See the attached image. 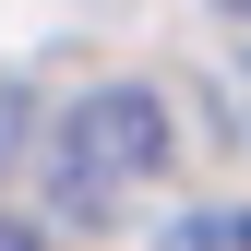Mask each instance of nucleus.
I'll return each mask as SVG.
<instances>
[{
  "instance_id": "nucleus-4",
  "label": "nucleus",
  "mask_w": 251,
  "mask_h": 251,
  "mask_svg": "<svg viewBox=\"0 0 251 251\" xmlns=\"http://www.w3.org/2000/svg\"><path fill=\"white\" fill-rule=\"evenodd\" d=\"M215 12H251V0H215Z\"/></svg>"
},
{
  "instance_id": "nucleus-1",
  "label": "nucleus",
  "mask_w": 251,
  "mask_h": 251,
  "mask_svg": "<svg viewBox=\"0 0 251 251\" xmlns=\"http://www.w3.org/2000/svg\"><path fill=\"white\" fill-rule=\"evenodd\" d=\"M155 168H168V96H155V84H96V96H72L60 132H48V192L72 215H120Z\"/></svg>"
},
{
  "instance_id": "nucleus-2",
  "label": "nucleus",
  "mask_w": 251,
  "mask_h": 251,
  "mask_svg": "<svg viewBox=\"0 0 251 251\" xmlns=\"http://www.w3.org/2000/svg\"><path fill=\"white\" fill-rule=\"evenodd\" d=\"M155 251H251V203H203V215H179Z\"/></svg>"
},
{
  "instance_id": "nucleus-3",
  "label": "nucleus",
  "mask_w": 251,
  "mask_h": 251,
  "mask_svg": "<svg viewBox=\"0 0 251 251\" xmlns=\"http://www.w3.org/2000/svg\"><path fill=\"white\" fill-rule=\"evenodd\" d=\"M0 251H48V239H36V227H24V215H0Z\"/></svg>"
}]
</instances>
